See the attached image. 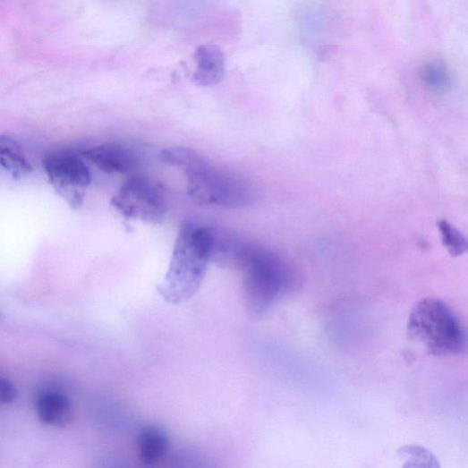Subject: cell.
I'll use <instances>...</instances> for the list:
<instances>
[{
	"label": "cell",
	"instance_id": "277c9868",
	"mask_svg": "<svg viewBox=\"0 0 468 468\" xmlns=\"http://www.w3.org/2000/svg\"><path fill=\"white\" fill-rule=\"evenodd\" d=\"M412 340L436 356L465 353L466 333L456 314L442 301L427 299L412 310L407 324Z\"/></svg>",
	"mask_w": 468,
	"mask_h": 468
},
{
	"label": "cell",
	"instance_id": "4fadbf2b",
	"mask_svg": "<svg viewBox=\"0 0 468 468\" xmlns=\"http://www.w3.org/2000/svg\"><path fill=\"white\" fill-rule=\"evenodd\" d=\"M444 246L453 257H458L466 251L467 243L465 237L447 221L438 224Z\"/></svg>",
	"mask_w": 468,
	"mask_h": 468
},
{
	"label": "cell",
	"instance_id": "ba28073f",
	"mask_svg": "<svg viewBox=\"0 0 468 468\" xmlns=\"http://www.w3.org/2000/svg\"><path fill=\"white\" fill-rule=\"evenodd\" d=\"M35 410L42 423L54 428H64L73 416L69 397L62 392L47 390L40 392L35 400Z\"/></svg>",
	"mask_w": 468,
	"mask_h": 468
},
{
	"label": "cell",
	"instance_id": "8fae6325",
	"mask_svg": "<svg viewBox=\"0 0 468 468\" xmlns=\"http://www.w3.org/2000/svg\"><path fill=\"white\" fill-rule=\"evenodd\" d=\"M0 165L14 177H21L32 172V166L21 146L9 136L0 135Z\"/></svg>",
	"mask_w": 468,
	"mask_h": 468
},
{
	"label": "cell",
	"instance_id": "9a60e30c",
	"mask_svg": "<svg viewBox=\"0 0 468 468\" xmlns=\"http://www.w3.org/2000/svg\"><path fill=\"white\" fill-rule=\"evenodd\" d=\"M424 78L435 88H443L447 85V72L439 65L432 64L424 72Z\"/></svg>",
	"mask_w": 468,
	"mask_h": 468
},
{
	"label": "cell",
	"instance_id": "6da1fadb",
	"mask_svg": "<svg viewBox=\"0 0 468 468\" xmlns=\"http://www.w3.org/2000/svg\"><path fill=\"white\" fill-rule=\"evenodd\" d=\"M217 242V234L203 225L187 223L182 227L159 287L166 302L183 304L195 295L215 260Z\"/></svg>",
	"mask_w": 468,
	"mask_h": 468
},
{
	"label": "cell",
	"instance_id": "52a82bcc",
	"mask_svg": "<svg viewBox=\"0 0 468 468\" xmlns=\"http://www.w3.org/2000/svg\"><path fill=\"white\" fill-rule=\"evenodd\" d=\"M82 156L108 174H129L139 164V159L134 152L116 144H105L91 148L83 151Z\"/></svg>",
	"mask_w": 468,
	"mask_h": 468
},
{
	"label": "cell",
	"instance_id": "7a4b0ae2",
	"mask_svg": "<svg viewBox=\"0 0 468 468\" xmlns=\"http://www.w3.org/2000/svg\"><path fill=\"white\" fill-rule=\"evenodd\" d=\"M160 158L182 170L189 195L198 203L233 208L246 207L252 200L251 190L243 180L212 165L193 149H166Z\"/></svg>",
	"mask_w": 468,
	"mask_h": 468
},
{
	"label": "cell",
	"instance_id": "7c38bea8",
	"mask_svg": "<svg viewBox=\"0 0 468 468\" xmlns=\"http://www.w3.org/2000/svg\"><path fill=\"white\" fill-rule=\"evenodd\" d=\"M399 455L407 458L403 468H441L436 456L419 446L403 447Z\"/></svg>",
	"mask_w": 468,
	"mask_h": 468
},
{
	"label": "cell",
	"instance_id": "30bf717a",
	"mask_svg": "<svg viewBox=\"0 0 468 468\" xmlns=\"http://www.w3.org/2000/svg\"><path fill=\"white\" fill-rule=\"evenodd\" d=\"M169 446L166 434L156 425H147L138 437V448L141 460L153 464L163 458Z\"/></svg>",
	"mask_w": 468,
	"mask_h": 468
},
{
	"label": "cell",
	"instance_id": "3957f363",
	"mask_svg": "<svg viewBox=\"0 0 468 468\" xmlns=\"http://www.w3.org/2000/svg\"><path fill=\"white\" fill-rule=\"evenodd\" d=\"M229 252L243 271L246 300L253 311L268 309L293 289L294 272L277 252L261 246L233 243Z\"/></svg>",
	"mask_w": 468,
	"mask_h": 468
},
{
	"label": "cell",
	"instance_id": "9c48e42d",
	"mask_svg": "<svg viewBox=\"0 0 468 468\" xmlns=\"http://www.w3.org/2000/svg\"><path fill=\"white\" fill-rule=\"evenodd\" d=\"M196 70L193 81L198 87H214L225 77L226 61L222 49L217 46L200 47L194 55Z\"/></svg>",
	"mask_w": 468,
	"mask_h": 468
},
{
	"label": "cell",
	"instance_id": "8992f818",
	"mask_svg": "<svg viewBox=\"0 0 468 468\" xmlns=\"http://www.w3.org/2000/svg\"><path fill=\"white\" fill-rule=\"evenodd\" d=\"M44 166L51 183L60 190L77 191L91 183L89 167L73 154L51 155L46 158Z\"/></svg>",
	"mask_w": 468,
	"mask_h": 468
},
{
	"label": "cell",
	"instance_id": "5bb4252c",
	"mask_svg": "<svg viewBox=\"0 0 468 468\" xmlns=\"http://www.w3.org/2000/svg\"><path fill=\"white\" fill-rule=\"evenodd\" d=\"M18 396V392L13 382L0 375V405L13 404Z\"/></svg>",
	"mask_w": 468,
	"mask_h": 468
},
{
	"label": "cell",
	"instance_id": "5b68a950",
	"mask_svg": "<svg viewBox=\"0 0 468 468\" xmlns=\"http://www.w3.org/2000/svg\"><path fill=\"white\" fill-rule=\"evenodd\" d=\"M111 203L123 217L149 224L161 223L166 214L161 191L149 181L140 177L125 182Z\"/></svg>",
	"mask_w": 468,
	"mask_h": 468
}]
</instances>
